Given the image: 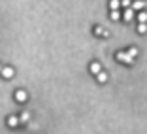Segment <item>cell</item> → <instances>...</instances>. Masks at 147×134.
I'll return each instance as SVG.
<instances>
[{
    "label": "cell",
    "instance_id": "obj_3",
    "mask_svg": "<svg viewBox=\"0 0 147 134\" xmlns=\"http://www.w3.org/2000/svg\"><path fill=\"white\" fill-rule=\"evenodd\" d=\"M0 74H2L4 79H9V78H13V68L11 66H4V68H0Z\"/></svg>",
    "mask_w": 147,
    "mask_h": 134
},
{
    "label": "cell",
    "instance_id": "obj_15",
    "mask_svg": "<svg viewBox=\"0 0 147 134\" xmlns=\"http://www.w3.org/2000/svg\"><path fill=\"white\" fill-rule=\"evenodd\" d=\"M121 6H123V8H130V6H132V0H121Z\"/></svg>",
    "mask_w": 147,
    "mask_h": 134
},
{
    "label": "cell",
    "instance_id": "obj_12",
    "mask_svg": "<svg viewBox=\"0 0 147 134\" xmlns=\"http://www.w3.org/2000/svg\"><path fill=\"white\" fill-rule=\"evenodd\" d=\"M138 21L140 23H147V13L145 12H140L138 13Z\"/></svg>",
    "mask_w": 147,
    "mask_h": 134
},
{
    "label": "cell",
    "instance_id": "obj_7",
    "mask_svg": "<svg viewBox=\"0 0 147 134\" xmlns=\"http://www.w3.org/2000/svg\"><path fill=\"white\" fill-rule=\"evenodd\" d=\"M15 100H17V102H25L26 100V93L25 91H17L15 93Z\"/></svg>",
    "mask_w": 147,
    "mask_h": 134
},
{
    "label": "cell",
    "instance_id": "obj_1",
    "mask_svg": "<svg viewBox=\"0 0 147 134\" xmlns=\"http://www.w3.org/2000/svg\"><path fill=\"white\" fill-rule=\"evenodd\" d=\"M117 61L119 62H123V64H132L134 62V59L128 55V53H125V51H119L117 53Z\"/></svg>",
    "mask_w": 147,
    "mask_h": 134
},
{
    "label": "cell",
    "instance_id": "obj_14",
    "mask_svg": "<svg viewBox=\"0 0 147 134\" xmlns=\"http://www.w3.org/2000/svg\"><path fill=\"white\" fill-rule=\"evenodd\" d=\"M138 32H140V34H145V32H147V25H145V23H140V25H138Z\"/></svg>",
    "mask_w": 147,
    "mask_h": 134
},
{
    "label": "cell",
    "instance_id": "obj_4",
    "mask_svg": "<svg viewBox=\"0 0 147 134\" xmlns=\"http://www.w3.org/2000/svg\"><path fill=\"white\" fill-rule=\"evenodd\" d=\"M145 6H147V2L145 0H136V2H132V6H130V8L134 9H138V12H142V9H145Z\"/></svg>",
    "mask_w": 147,
    "mask_h": 134
},
{
    "label": "cell",
    "instance_id": "obj_13",
    "mask_svg": "<svg viewBox=\"0 0 147 134\" xmlns=\"http://www.w3.org/2000/svg\"><path fill=\"white\" fill-rule=\"evenodd\" d=\"M111 19H113V21L121 19V12H119V9H111Z\"/></svg>",
    "mask_w": 147,
    "mask_h": 134
},
{
    "label": "cell",
    "instance_id": "obj_9",
    "mask_svg": "<svg viewBox=\"0 0 147 134\" xmlns=\"http://www.w3.org/2000/svg\"><path fill=\"white\" fill-rule=\"evenodd\" d=\"M96 79H98L100 83H106V81H108V74H106V72H98V74H96Z\"/></svg>",
    "mask_w": 147,
    "mask_h": 134
},
{
    "label": "cell",
    "instance_id": "obj_2",
    "mask_svg": "<svg viewBox=\"0 0 147 134\" xmlns=\"http://www.w3.org/2000/svg\"><path fill=\"white\" fill-rule=\"evenodd\" d=\"M121 17L125 19L126 23H130V21H132V19H134V9H132V8H126L125 12L121 13Z\"/></svg>",
    "mask_w": 147,
    "mask_h": 134
},
{
    "label": "cell",
    "instance_id": "obj_11",
    "mask_svg": "<svg viewBox=\"0 0 147 134\" xmlns=\"http://www.w3.org/2000/svg\"><path fill=\"white\" fill-rule=\"evenodd\" d=\"M91 72H92V74L102 72V66H100V62H92V64H91Z\"/></svg>",
    "mask_w": 147,
    "mask_h": 134
},
{
    "label": "cell",
    "instance_id": "obj_16",
    "mask_svg": "<svg viewBox=\"0 0 147 134\" xmlns=\"http://www.w3.org/2000/svg\"><path fill=\"white\" fill-rule=\"evenodd\" d=\"M128 55L132 57V59H134V57L138 55V49H136V47H130V49H128Z\"/></svg>",
    "mask_w": 147,
    "mask_h": 134
},
{
    "label": "cell",
    "instance_id": "obj_6",
    "mask_svg": "<svg viewBox=\"0 0 147 134\" xmlns=\"http://www.w3.org/2000/svg\"><path fill=\"white\" fill-rule=\"evenodd\" d=\"M94 34H96V36H104V38H108L109 32L106 30V28H102V26H94Z\"/></svg>",
    "mask_w": 147,
    "mask_h": 134
},
{
    "label": "cell",
    "instance_id": "obj_10",
    "mask_svg": "<svg viewBox=\"0 0 147 134\" xmlns=\"http://www.w3.org/2000/svg\"><path fill=\"white\" fill-rule=\"evenodd\" d=\"M121 8V0H109V9H119Z\"/></svg>",
    "mask_w": 147,
    "mask_h": 134
},
{
    "label": "cell",
    "instance_id": "obj_8",
    "mask_svg": "<svg viewBox=\"0 0 147 134\" xmlns=\"http://www.w3.org/2000/svg\"><path fill=\"white\" fill-rule=\"evenodd\" d=\"M30 121V113L28 112H23L21 115H19V123H28Z\"/></svg>",
    "mask_w": 147,
    "mask_h": 134
},
{
    "label": "cell",
    "instance_id": "obj_5",
    "mask_svg": "<svg viewBox=\"0 0 147 134\" xmlns=\"http://www.w3.org/2000/svg\"><path fill=\"white\" fill-rule=\"evenodd\" d=\"M17 125H19V117H17V115H9V117H8V127L15 129Z\"/></svg>",
    "mask_w": 147,
    "mask_h": 134
}]
</instances>
